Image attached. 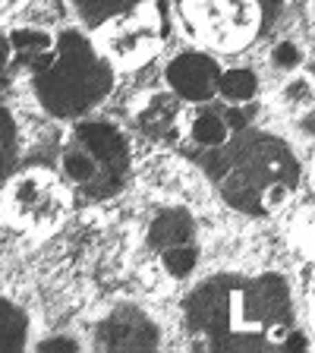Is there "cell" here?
<instances>
[{
    "label": "cell",
    "instance_id": "1",
    "mask_svg": "<svg viewBox=\"0 0 315 353\" xmlns=\"http://www.w3.org/2000/svg\"><path fill=\"white\" fill-rule=\"evenodd\" d=\"M294 319V296L281 274H214L183 303V322L199 350L284 347Z\"/></svg>",
    "mask_w": 315,
    "mask_h": 353
},
{
    "label": "cell",
    "instance_id": "2",
    "mask_svg": "<svg viewBox=\"0 0 315 353\" xmlns=\"http://www.w3.org/2000/svg\"><path fill=\"white\" fill-rule=\"evenodd\" d=\"M212 154L208 170L218 180L224 202L236 212L268 218L294 199L300 183V161L287 142L258 132L243 136L234 145L227 142L218 152L212 148Z\"/></svg>",
    "mask_w": 315,
    "mask_h": 353
},
{
    "label": "cell",
    "instance_id": "3",
    "mask_svg": "<svg viewBox=\"0 0 315 353\" xmlns=\"http://www.w3.org/2000/svg\"><path fill=\"white\" fill-rule=\"evenodd\" d=\"M114 88V63L82 32H63L48 70L35 73V95L54 117L73 120L98 108Z\"/></svg>",
    "mask_w": 315,
    "mask_h": 353
},
{
    "label": "cell",
    "instance_id": "4",
    "mask_svg": "<svg viewBox=\"0 0 315 353\" xmlns=\"http://www.w3.org/2000/svg\"><path fill=\"white\" fill-rule=\"evenodd\" d=\"M186 35L212 51H243L262 38L281 0H174Z\"/></svg>",
    "mask_w": 315,
    "mask_h": 353
},
{
    "label": "cell",
    "instance_id": "5",
    "mask_svg": "<svg viewBox=\"0 0 315 353\" xmlns=\"http://www.w3.org/2000/svg\"><path fill=\"white\" fill-rule=\"evenodd\" d=\"M76 142L101 164V174L98 176H104V183H101L98 199L117 192L120 186H123L126 174H130V161H132L123 132L114 123H108V120H82V123L76 126Z\"/></svg>",
    "mask_w": 315,
    "mask_h": 353
},
{
    "label": "cell",
    "instance_id": "6",
    "mask_svg": "<svg viewBox=\"0 0 315 353\" xmlns=\"http://www.w3.org/2000/svg\"><path fill=\"white\" fill-rule=\"evenodd\" d=\"M10 202H13V212L26 224L41 230L54 228L66 212L63 186L44 170H29V174L16 176L13 186H10Z\"/></svg>",
    "mask_w": 315,
    "mask_h": 353
},
{
    "label": "cell",
    "instance_id": "7",
    "mask_svg": "<svg viewBox=\"0 0 315 353\" xmlns=\"http://www.w3.org/2000/svg\"><path fill=\"white\" fill-rule=\"evenodd\" d=\"M161 344V328L136 306H117L98 322V350H154Z\"/></svg>",
    "mask_w": 315,
    "mask_h": 353
},
{
    "label": "cell",
    "instance_id": "8",
    "mask_svg": "<svg viewBox=\"0 0 315 353\" xmlns=\"http://www.w3.org/2000/svg\"><path fill=\"white\" fill-rule=\"evenodd\" d=\"M167 85L180 101L202 104L212 95H218V79H221V63L208 51H183L176 54L164 70Z\"/></svg>",
    "mask_w": 315,
    "mask_h": 353
},
{
    "label": "cell",
    "instance_id": "9",
    "mask_svg": "<svg viewBox=\"0 0 315 353\" xmlns=\"http://www.w3.org/2000/svg\"><path fill=\"white\" fill-rule=\"evenodd\" d=\"M158 3L161 0H73V10L92 35H101L120 22L132 19V16L154 10Z\"/></svg>",
    "mask_w": 315,
    "mask_h": 353
},
{
    "label": "cell",
    "instance_id": "10",
    "mask_svg": "<svg viewBox=\"0 0 315 353\" xmlns=\"http://www.w3.org/2000/svg\"><path fill=\"white\" fill-rule=\"evenodd\" d=\"M180 114H183V101L174 92L170 95H152L136 114V126L148 139L167 142L180 132Z\"/></svg>",
    "mask_w": 315,
    "mask_h": 353
},
{
    "label": "cell",
    "instance_id": "11",
    "mask_svg": "<svg viewBox=\"0 0 315 353\" xmlns=\"http://www.w3.org/2000/svg\"><path fill=\"white\" fill-rule=\"evenodd\" d=\"M10 44H13L16 63L32 66V73H41L48 70L57 51V35H51L48 29H38V26H19V29L10 32Z\"/></svg>",
    "mask_w": 315,
    "mask_h": 353
},
{
    "label": "cell",
    "instance_id": "12",
    "mask_svg": "<svg viewBox=\"0 0 315 353\" xmlns=\"http://www.w3.org/2000/svg\"><path fill=\"white\" fill-rule=\"evenodd\" d=\"M192 234H196V221L186 208H161L148 224V246L164 252L170 246L192 243Z\"/></svg>",
    "mask_w": 315,
    "mask_h": 353
},
{
    "label": "cell",
    "instance_id": "13",
    "mask_svg": "<svg viewBox=\"0 0 315 353\" xmlns=\"http://www.w3.org/2000/svg\"><path fill=\"white\" fill-rule=\"evenodd\" d=\"M29 344V316L13 300L0 296V350H22Z\"/></svg>",
    "mask_w": 315,
    "mask_h": 353
},
{
    "label": "cell",
    "instance_id": "14",
    "mask_svg": "<svg viewBox=\"0 0 315 353\" xmlns=\"http://www.w3.org/2000/svg\"><path fill=\"white\" fill-rule=\"evenodd\" d=\"M190 139L196 142L199 148L212 152V148H221V145H227L230 142V126L221 114H214V110H202V114H196V117L190 120Z\"/></svg>",
    "mask_w": 315,
    "mask_h": 353
},
{
    "label": "cell",
    "instance_id": "15",
    "mask_svg": "<svg viewBox=\"0 0 315 353\" xmlns=\"http://www.w3.org/2000/svg\"><path fill=\"white\" fill-rule=\"evenodd\" d=\"M218 92L227 101L243 104V101H252L258 92V79L252 70L246 66H234V70H221V79H218Z\"/></svg>",
    "mask_w": 315,
    "mask_h": 353
},
{
    "label": "cell",
    "instance_id": "16",
    "mask_svg": "<svg viewBox=\"0 0 315 353\" xmlns=\"http://www.w3.org/2000/svg\"><path fill=\"white\" fill-rule=\"evenodd\" d=\"M60 168H63L66 180H70V183H76V186H82V190L95 183L98 174H101V164H98L82 145L63 152V161H60Z\"/></svg>",
    "mask_w": 315,
    "mask_h": 353
},
{
    "label": "cell",
    "instance_id": "17",
    "mask_svg": "<svg viewBox=\"0 0 315 353\" xmlns=\"http://www.w3.org/2000/svg\"><path fill=\"white\" fill-rule=\"evenodd\" d=\"M161 265L170 278H190L199 265V252L192 243H183V246H170V250L161 252Z\"/></svg>",
    "mask_w": 315,
    "mask_h": 353
},
{
    "label": "cell",
    "instance_id": "18",
    "mask_svg": "<svg viewBox=\"0 0 315 353\" xmlns=\"http://www.w3.org/2000/svg\"><path fill=\"white\" fill-rule=\"evenodd\" d=\"M16 161V126L7 108H0V186L7 183Z\"/></svg>",
    "mask_w": 315,
    "mask_h": 353
},
{
    "label": "cell",
    "instance_id": "19",
    "mask_svg": "<svg viewBox=\"0 0 315 353\" xmlns=\"http://www.w3.org/2000/svg\"><path fill=\"white\" fill-rule=\"evenodd\" d=\"M284 104L294 114H303V110H312L315 108V88L306 76H294V79L284 85Z\"/></svg>",
    "mask_w": 315,
    "mask_h": 353
},
{
    "label": "cell",
    "instance_id": "20",
    "mask_svg": "<svg viewBox=\"0 0 315 353\" xmlns=\"http://www.w3.org/2000/svg\"><path fill=\"white\" fill-rule=\"evenodd\" d=\"M272 63L278 66V70H284V73L296 70V66L303 63V51H300V44H294V41H281L278 48L272 51Z\"/></svg>",
    "mask_w": 315,
    "mask_h": 353
},
{
    "label": "cell",
    "instance_id": "21",
    "mask_svg": "<svg viewBox=\"0 0 315 353\" xmlns=\"http://www.w3.org/2000/svg\"><path fill=\"white\" fill-rule=\"evenodd\" d=\"M13 66H16V54H13V44H10L7 35H0V82L13 79Z\"/></svg>",
    "mask_w": 315,
    "mask_h": 353
},
{
    "label": "cell",
    "instance_id": "22",
    "mask_svg": "<svg viewBox=\"0 0 315 353\" xmlns=\"http://www.w3.org/2000/svg\"><path fill=\"white\" fill-rule=\"evenodd\" d=\"M38 350H41V353H54V350L76 353V350H79V344H76V341H70V338H48V341H41V344H38Z\"/></svg>",
    "mask_w": 315,
    "mask_h": 353
},
{
    "label": "cell",
    "instance_id": "23",
    "mask_svg": "<svg viewBox=\"0 0 315 353\" xmlns=\"http://www.w3.org/2000/svg\"><path fill=\"white\" fill-rule=\"evenodd\" d=\"M224 120H227V126H230V130H234V132L246 130V123H250V117H246V114H243V110L236 108V104H234V108H227V114H224Z\"/></svg>",
    "mask_w": 315,
    "mask_h": 353
},
{
    "label": "cell",
    "instance_id": "24",
    "mask_svg": "<svg viewBox=\"0 0 315 353\" xmlns=\"http://www.w3.org/2000/svg\"><path fill=\"white\" fill-rule=\"evenodd\" d=\"M309 347V338L306 334H303V331H290V334H287L284 338V347H281V350H306Z\"/></svg>",
    "mask_w": 315,
    "mask_h": 353
},
{
    "label": "cell",
    "instance_id": "25",
    "mask_svg": "<svg viewBox=\"0 0 315 353\" xmlns=\"http://www.w3.org/2000/svg\"><path fill=\"white\" fill-rule=\"evenodd\" d=\"M303 287H306V294L315 300V262L306 265V272H303Z\"/></svg>",
    "mask_w": 315,
    "mask_h": 353
}]
</instances>
